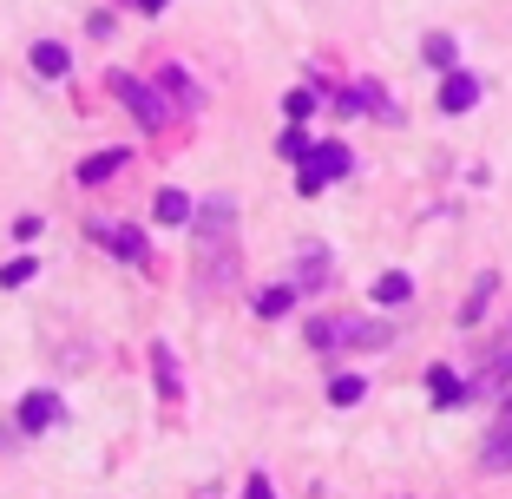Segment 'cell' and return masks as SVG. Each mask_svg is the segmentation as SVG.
<instances>
[{"label": "cell", "instance_id": "9a60e30c", "mask_svg": "<svg viewBox=\"0 0 512 499\" xmlns=\"http://www.w3.org/2000/svg\"><path fill=\"white\" fill-rule=\"evenodd\" d=\"M289 303H296V289H283V283H276V289H263V296H256V316H283Z\"/></svg>", "mask_w": 512, "mask_h": 499}, {"label": "cell", "instance_id": "44dd1931", "mask_svg": "<svg viewBox=\"0 0 512 499\" xmlns=\"http://www.w3.org/2000/svg\"><path fill=\"white\" fill-rule=\"evenodd\" d=\"M486 296H493V276H480V289H473V303L460 309V322H473V316H480V309H486Z\"/></svg>", "mask_w": 512, "mask_h": 499}, {"label": "cell", "instance_id": "5bb4252c", "mask_svg": "<svg viewBox=\"0 0 512 499\" xmlns=\"http://www.w3.org/2000/svg\"><path fill=\"white\" fill-rule=\"evenodd\" d=\"M427 66H440V73H453V66H460V60H453V40H447V33H427Z\"/></svg>", "mask_w": 512, "mask_h": 499}, {"label": "cell", "instance_id": "ffe728a7", "mask_svg": "<svg viewBox=\"0 0 512 499\" xmlns=\"http://www.w3.org/2000/svg\"><path fill=\"white\" fill-rule=\"evenodd\" d=\"M276 152H283V158H309V152H316V145H309V138H302L296 125H289V132H283V145H276Z\"/></svg>", "mask_w": 512, "mask_h": 499}, {"label": "cell", "instance_id": "8992f818", "mask_svg": "<svg viewBox=\"0 0 512 499\" xmlns=\"http://www.w3.org/2000/svg\"><path fill=\"white\" fill-rule=\"evenodd\" d=\"M480 106V79L473 73H447V86H440V112H473Z\"/></svg>", "mask_w": 512, "mask_h": 499}, {"label": "cell", "instance_id": "8fae6325", "mask_svg": "<svg viewBox=\"0 0 512 499\" xmlns=\"http://www.w3.org/2000/svg\"><path fill=\"white\" fill-rule=\"evenodd\" d=\"M407 296H414V283H407V276L401 270H388V276H375V303H407Z\"/></svg>", "mask_w": 512, "mask_h": 499}, {"label": "cell", "instance_id": "ba28073f", "mask_svg": "<svg viewBox=\"0 0 512 499\" xmlns=\"http://www.w3.org/2000/svg\"><path fill=\"white\" fill-rule=\"evenodd\" d=\"M151 211H158V224H171V230H178V224H191V197H184V191H171V184H165Z\"/></svg>", "mask_w": 512, "mask_h": 499}, {"label": "cell", "instance_id": "4fadbf2b", "mask_svg": "<svg viewBox=\"0 0 512 499\" xmlns=\"http://www.w3.org/2000/svg\"><path fill=\"white\" fill-rule=\"evenodd\" d=\"M309 112H316V92H309V86H296V92L283 99V119H289V125H302Z\"/></svg>", "mask_w": 512, "mask_h": 499}, {"label": "cell", "instance_id": "ac0fdd59", "mask_svg": "<svg viewBox=\"0 0 512 499\" xmlns=\"http://www.w3.org/2000/svg\"><path fill=\"white\" fill-rule=\"evenodd\" d=\"M171 92H178L184 106H197V99H204V92H197V86H191V79H184V73H178V66H165V99H171Z\"/></svg>", "mask_w": 512, "mask_h": 499}, {"label": "cell", "instance_id": "5b68a950", "mask_svg": "<svg viewBox=\"0 0 512 499\" xmlns=\"http://www.w3.org/2000/svg\"><path fill=\"white\" fill-rule=\"evenodd\" d=\"M480 467H493V473H512V408L499 414V427L486 434V447H480Z\"/></svg>", "mask_w": 512, "mask_h": 499}, {"label": "cell", "instance_id": "52a82bcc", "mask_svg": "<svg viewBox=\"0 0 512 499\" xmlns=\"http://www.w3.org/2000/svg\"><path fill=\"white\" fill-rule=\"evenodd\" d=\"M33 73H40V79H66V73H73V53H66L60 40H40V46H33Z\"/></svg>", "mask_w": 512, "mask_h": 499}, {"label": "cell", "instance_id": "d6986e66", "mask_svg": "<svg viewBox=\"0 0 512 499\" xmlns=\"http://www.w3.org/2000/svg\"><path fill=\"white\" fill-rule=\"evenodd\" d=\"M33 270H40L33 257H14L7 270H0V283H7V289H20V283H33Z\"/></svg>", "mask_w": 512, "mask_h": 499}, {"label": "cell", "instance_id": "6da1fadb", "mask_svg": "<svg viewBox=\"0 0 512 499\" xmlns=\"http://www.w3.org/2000/svg\"><path fill=\"white\" fill-rule=\"evenodd\" d=\"M112 92L138 112V125H165L171 119V99L158 86H145V79H132V73H112Z\"/></svg>", "mask_w": 512, "mask_h": 499}, {"label": "cell", "instance_id": "7c38bea8", "mask_svg": "<svg viewBox=\"0 0 512 499\" xmlns=\"http://www.w3.org/2000/svg\"><path fill=\"white\" fill-rule=\"evenodd\" d=\"M362 394H368V381H362V375H335V381H329V401H335V408H355Z\"/></svg>", "mask_w": 512, "mask_h": 499}, {"label": "cell", "instance_id": "9c48e42d", "mask_svg": "<svg viewBox=\"0 0 512 499\" xmlns=\"http://www.w3.org/2000/svg\"><path fill=\"white\" fill-rule=\"evenodd\" d=\"M342 112H388V99H381L375 79H362V86H348V92H342Z\"/></svg>", "mask_w": 512, "mask_h": 499}, {"label": "cell", "instance_id": "7402d4cb", "mask_svg": "<svg viewBox=\"0 0 512 499\" xmlns=\"http://www.w3.org/2000/svg\"><path fill=\"white\" fill-rule=\"evenodd\" d=\"M243 499H276V486H270V480H263V473H256V480H250V486H243Z\"/></svg>", "mask_w": 512, "mask_h": 499}, {"label": "cell", "instance_id": "7a4b0ae2", "mask_svg": "<svg viewBox=\"0 0 512 499\" xmlns=\"http://www.w3.org/2000/svg\"><path fill=\"white\" fill-rule=\"evenodd\" d=\"M342 171H348V145H335V138H329V145H316V152H309V165H302L296 191H302V197H316L322 184L342 178Z\"/></svg>", "mask_w": 512, "mask_h": 499}, {"label": "cell", "instance_id": "2e32d148", "mask_svg": "<svg viewBox=\"0 0 512 499\" xmlns=\"http://www.w3.org/2000/svg\"><path fill=\"white\" fill-rule=\"evenodd\" d=\"M151 362H158V388H165V394H178V362H171V348H165V342L151 348Z\"/></svg>", "mask_w": 512, "mask_h": 499}, {"label": "cell", "instance_id": "603a6c76", "mask_svg": "<svg viewBox=\"0 0 512 499\" xmlns=\"http://www.w3.org/2000/svg\"><path fill=\"white\" fill-rule=\"evenodd\" d=\"M138 7H145V14H165V0H138Z\"/></svg>", "mask_w": 512, "mask_h": 499}, {"label": "cell", "instance_id": "3957f363", "mask_svg": "<svg viewBox=\"0 0 512 499\" xmlns=\"http://www.w3.org/2000/svg\"><path fill=\"white\" fill-rule=\"evenodd\" d=\"M92 237L106 243V250H119L125 263H145V230H132V224H112V217H92Z\"/></svg>", "mask_w": 512, "mask_h": 499}, {"label": "cell", "instance_id": "277c9868", "mask_svg": "<svg viewBox=\"0 0 512 499\" xmlns=\"http://www.w3.org/2000/svg\"><path fill=\"white\" fill-rule=\"evenodd\" d=\"M60 421V394H46V388H33L27 401H20V427L27 434H46V427Z\"/></svg>", "mask_w": 512, "mask_h": 499}, {"label": "cell", "instance_id": "30bf717a", "mask_svg": "<svg viewBox=\"0 0 512 499\" xmlns=\"http://www.w3.org/2000/svg\"><path fill=\"white\" fill-rule=\"evenodd\" d=\"M119 165H132V158H125V152H92L86 165H79V178H86V184H106Z\"/></svg>", "mask_w": 512, "mask_h": 499}, {"label": "cell", "instance_id": "e0dca14e", "mask_svg": "<svg viewBox=\"0 0 512 499\" xmlns=\"http://www.w3.org/2000/svg\"><path fill=\"white\" fill-rule=\"evenodd\" d=\"M427 388H434V401H440V408H447V401H460V394H467V388H460V381H453V368H434V381H427Z\"/></svg>", "mask_w": 512, "mask_h": 499}]
</instances>
